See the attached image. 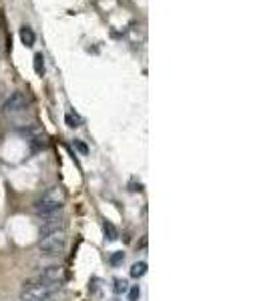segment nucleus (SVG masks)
I'll use <instances>...</instances> for the list:
<instances>
[{
  "instance_id": "f257e3e1",
  "label": "nucleus",
  "mask_w": 267,
  "mask_h": 301,
  "mask_svg": "<svg viewBox=\"0 0 267 301\" xmlns=\"http://www.w3.org/2000/svg\"><path fill=\"white\" fill-rule=\"evenodd\" d=\"M63 283H48L38 281L36 277L24 281V287L20 291V301H48L61 291Z\"/></svg>"
},
{
  "instance_id": "f03ea898",
  "label": "nucleus",
  "mask_w": 267,
  "mask_h": 301,
  "mask_svg": "<svg viewBox=\"0 0 267 301\" xmlns=\"http://www.w3.org/2000/svg\"><path fill=\"white\" fill-rule=\"evenodd\" d=\"M67 249V233L65 231H57V233L44 235L38 241V251L42 255H50V257H59L63 255Z\"/></svg>"
},
{
  "instance_id": "7ed1b4c3",
  "label": "nucleus",
  "mask_w": 267,
  "mask_h": 301,
  "mask_svg": "<svg viewBox=\"0 0 267 301\" xmlns=\"http://www.w3.org/2000/svg\"><path fill=\"white\" fill-rule=\"evenodd\" d=\"M61 209H63V201L52 197V195H44L33 203V211L38 217H52Z\"/></svg>"
},
{
  "instance_id": "20e7f679",
  "label": "nucleus",
  "mask_w": 267,
  "mask_h": 301,
  "mask_svg": "<svg viewBox=\"0 0 267 301\" xmlns=\"http://www.w3.org/2000/svg\"><path fill=\"white\" fill-rule=\"evenodd\" d=\"M29 104H31V99H29L24 93L16 91V93H12V95L6 99V102H4V113H6V115L22 113V111L29 108Z\"/></svg>"
},
{
  "instance_id": "39448f33",
  "label": "nucleus",
  "mask_w": 267,
  "mask_h": 301,
  "mask_svg": "<svg viewBox=\"0 0 267 301\" xmlns=\"http://www.w3.org/2000/svg\"><path fill=\"white\" fill-rule=\"evenodd\" d=\"M65 229H67L65 219H61V217H46V219L42 221L38 233H40V237H44V235L57 233V231H65Z\"/></svg>"
},
{
  "instance_id": "423d86ee",
  "label": "nucleus",
  "mask_w": 267,
  "mask_h": 301,
  "mask_svg": "<svg viewBox=\"0 0 267 301\" xmlns=\"http://www.w3.org/2000/svg\"><path fill=\"white\" fill-rule=\"evenodd\" d=\"M20 40H22V44L24 46H34V40H36V36H34V31L31 26H22L20 29Z\"/></svg>"
},
{
  "instance_id": "0eeeda50",
  "label": "nucleus",
  "mask_w": 267,
  "mask_h": 301,
  "mask_svg": "<svg viewBox=\"0 0 267 301\" xmlns=\"http://www.w3.org/2000/svg\"><path fill=\"white\" fill-rule=\"evenodd\" d=\"M113 291H115L117 295L127 293V291H129V281H127V279H121V277L113 279Z\"/></svg>"
},
{
  "instance_id": "6e6552de",
  "label": "nucleus",
  "mask_w": 267,
  "mask_h": 301,
  "mask_svg": "<svg viewBox=\"0 0 267 301\" xmlns=\"http://www.w3.org/2000/svg\"><path fill=\"white\" fill-rule=\"evenodd\" d=\"M33 67H34V72H36V76H44V57H42V52H36L34 54V61H33Z\"/></svg>"
},
{
  "instance_id": "1a4fd4ad",
  "label": "nucleus",
  "mask_w": 267,
  "mask_h": 301,
  "mask_svg": "<svg viewBox=\"0 0 267 301\" xmlns=\"http://www.w3.org/2000/svg\"><path fill=\"white\" fill-rule=\"evenodd\" d=\"M102 231H104V237L109 239V241H117L119 239V231L115 229V225L113 223H109V221H104L102 223Z\"/></svg>"
},
{
  "instance_id": "9d476101",
  "label": "nucleus",
  "mask_w": 267,
  "mask_h": 301,
  "mask_svg": "<svg viewBox=\"0 0 267 301\" xmlns=\"http://www.w3.org/2000/svg\"><path fill=\"white\" fill-rule=\"evenodd\" d=\"M147 269H149V265L145 261H137V263H133V267H131V275H133L135 279H139V277L147 275Z\"/></svg>"
},
{
  "instance_id": "9b49d317",
  "label": "nucleus",
  "mask_w": 267,
  "mask_h": 301,
  "mask_svg": "<svg viewBox=\"0 0 267 301\" xmlns=\"http://www.w3.org/2000/svg\"><path fill=\"white\" fill-rule=\"evenodd\" d=\"M65 123H67V127H70V129H76V127H81V117L78 115H74V113H67L65 115Z\"/></svg>"
},
{
  "instance_id": "f8f14e48",
  "label": "nucleus",
  "mask_w": 267,
  "mask_h": 301,
  "mask_svg": "<svg viewBox=\"0 0 267 301\" xmlns=\"http://www.w3.org/2000/svg\"><path fill=\"white\" fill-rule=\"evenodd\" d=\"M123 261H125V253H123V251H115V253L109 257V263H111L113 267H119Z\"/></svg>"
},
{
  "instance_id": "ddd939ff",
  "label": "nucleus",
  "mask_w": 267,
  "mask_h": 301,
  "mask_svg": "<svg viewBox=\"0 0 267 301\" xmlns=\"http://www.w3.org/2000/svg\"><path fill=\"white\" fill-rule=\"evenodd\" d=\"M139 297H141V287L139 285L129 287V301H139Z\"/></svg>"
},
{
  "instance_id": "4468645a",
  "label": "nucleus",
  "mask_w": 267,
  "mask_h": 301,
  "mask_svg": "<svg viewBox=\"0 0 267 301\" xmlns=\"http://www.w3.org/2000/svg\"><path fill=\"white\" fill-rule=\"evenodd\" d=\"M74 147H76V149H78V151H81L83 155H87V153H89V149H87V145H85L83 141H78V139H74Z\"/></svg>"
},
{
  "instance_id": "2eb2a0df",
  "label": "nucleus",
  "mask_w": 267,
  "mask_h": 301,
  "mask_svg": "<svg viewBox=\"0 0 267 301\" xmlns=\"http://www.w3.org/2000/svg\"><path fill=\"white\" fill-rule=\"evenodd\" d=\"M109 301H121V299H109Z\"/></svg>"
}]
</instances>
